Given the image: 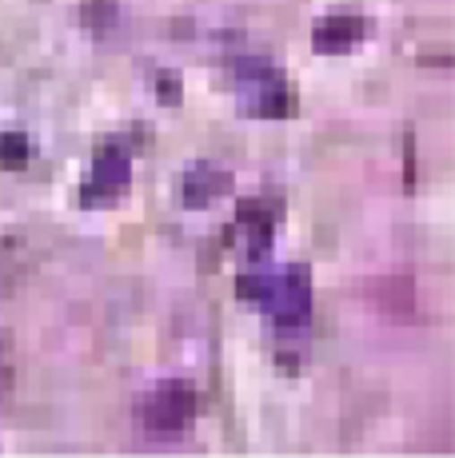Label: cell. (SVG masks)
<instances>
[{
	"label": "cell",
	"mask_w": 455,
	"mask_h": 458,
	"mask_svg": "<svg viewBox=\"0 0 455 458\" xmlns=\"http://www.w3.org/2000/svg\"><path fill=\"white\" fill-rule=\"evenodd\" d=\"M236 295L260 303L279 331H304L312 319V276L304 263H292L279 276H240L236 279Z\"/></svg>",
	"instance_id": "6da1fadb"
},
{
	"label": "cell",
	"mask_w": 455,
	"mask_h": 458,
	"mask_svg": "<svg viewBox=\"0 0 455 458\" xmlns=\"http://www.w3.org/2000/svg\"><path fill=\"white\" fill-rule=\"evenodd\" d=\"M200 411V394L188 378H160L140 399V427L156 438L184 435Z\"/></svg>",
	"instance_id": "7a4b0ae2"
},
{
	"label": "cell",
	"mask_w": 455,
	"mask_h": 458,
	"mask_svg": "<svg viewBox=\"0 0 455 458\" xmlns=\"http://www.w3.org/2000/svg\"><path fill=\"white\" fill-rule=\"evenodd\" d=\"M236 81L248 84V104L260 116H288L292 112V96H288L284 76L268 60H236Z\"/></svg>",
	"instance_id": "3957f363"
},
{
	"label": "cell",
	"mask_w": 455,
	"mask_h": 458,
	"mask_svg": "<svg viewBox=\"0 0 455 458\" xmlns=\"http://www.w3.org/2000/svg\"><path fill=\"white\" fill-rule=\"evenodd\" d=\"M128 180H133V156H128L124 144H116V140H112L108 148H100V152H96L92 175H89V183L81 188V199L89 208L112 204L116 196H124V191H128Z\"/></svg>",
	"instance_id": "277c9868"
},
{
	"label": "cell",
	"mask_w": 455,
	"mask_h": 458,
	"mask_svg": "<svg viewBox=\"0 0 455 458\" xmlns=\"http://www.w3.org/2000/svg\"><path fill=\"white\" fill-rule=\"evenodd\" d=\"M276 219H279V204H268L264 196L244 199L232 219V240H240V248L248 251L252 259H260V255L272 248Z\"/></svg>",
	"instance_id": "5b68a950"
},
{
	"label": "cell",
	"mask_w": 455,
	"mask_h": 458,
	"mask_svg": "<svg viewBox=\"0 0 455 458\" xmlns=\"http://www.w3.org/2000/svg\"><path fill=\"white\" fill-rule=\"evenodd\" d=\"M367 32H372V24H367L364 16L336 13V16L316 21V29H312V44H316V52H348V48H356Z\"/></svg>",
	"instance_id": "8992f818"
},
{
	"label": "cell",
	"mask_w": 455,
	"mask_h": 458,
	"mask_svg": "<svg viewBox=\"0 0 455 458\" xmlns=\"http://www.w3.org/2000/svg\"><path fill=\"white\" fill-rule=\"evenodd\" d=\"M228 191H232V175L216 164H192L184 175V204L188 208H208Z\"/></svg>",
	"instance_id": "52a82bcc"
},
{
	"label": "cell",
	"mask_w": 455,
	"mask_h": 458,
	"mask_svg": "<svg viewBox=\"0 0 455 458\" xmlns=\"http://www.w3.org/2000/svg\"><path fill=\"white\" fill-rule=\"evenodd\" d=\"M29 160H32L29 136H21V131H4V136H0V164L4 167H24Z\"/></svg>",
	"instance_id": "ba28073f"
},
{
	"label": "cell",
	"mask_w": 455,
	"mask_h": 458,
	"mask_svg": "<svg viewBox=\"0 0 455 458\" xmlns=\"http://www.w3.org/2000/svg\"><path fill=\"white\" fill-rule=\"evenodd\" d=\"M8 386H13V363H8V351L0 343V399L8 394Z\"/></svg>",
	"instance_id": "9c48e42d"
}]
</instances>
